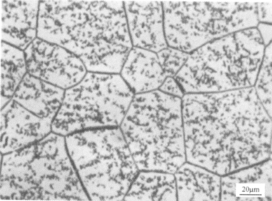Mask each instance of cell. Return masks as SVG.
<instances>
[{"label": "cell", "mask_w": 272, "mask_h": 201, "mask_svg": "<svg viewBox=\"0 0 272 201\" xmlns=\"http://www.w3.org/2000/svg\"><path fill=\"white\" fill-rule=\"evenodd\" d=\"M186 161L220 176L271 159V118L254 86L182 98Z\"/></svg>", "instance_id": "obj_1"}, {"label": "cell", "mask_w": 272, "mask_h": 201, "mask_svg": "<svg viewBox=\"0 0 272 201\" xmlns=\"http://www.w3.org/2000/svg\"><path fill=\"white\" fill-rule=\"evenodd\" d=\"M37 38L76 55L88 72L119 74L133 47L120 1H41Z\"/></svg>", "instance_id": "obj_2"}, {"label": "cell", "mask_w": 272, "mask_h": 201, "mask_svg": "<svg viewBox=\"0 0 272 201\" xmlns=\"http://www.w3.org/2000/svg\"><path fill=\"white\" fill-rule=\"evenodd\" d=\"M1 200H88L64 136L51 132L23 148L3 154Z\"/></svg>", "instance_id": "obj_3"}, {"label": "cell", "mask_w": 272, "mask_h": 201, "mask_svg": "<svg viewBox=\"0 0 272 201\" xmlns=\"http://www.w3.org/2000/svg\"><path fill=\"white\" fill-rule=\"evenodd\" d=\"M119 127L139 170L174 174L186 162L182 98L135 94Z\"/></svg>", "instance_id": "obj_4"}, {"label": "cell", "mask_w": 272, "mask_h": 201, "mask_svg": "<svg viewBox=\"0 0 272 201\" xmlns=\"http://www.w3.org/2000/svg\"><path fill=\"white\" fill-rule=\"evenodd\" d=\"M265 47L256 27L229 34L190 53L174 78L184 94L253 87Z\"/></svg>", "instance_id": "obj_5"}, {"label": "cell", "mask_w": 272, "mask_h": 201, "mask_svg": "<svg viewBox=\"0 0 272 201\" xmlns=\"http://www.w3.org/2000/svg\"><path fill=\"white\" fill-rule=\"evenodd\" d=\"M65 141L89 198L124 200L139 169L120 127L83 130L66 136Z\"/></svg>", "instance_id": "obj_6"}, {"label": "cell", "mask_w": 272, "mask_h": 201, "mask_svg": "<svg viewBox=\"0 0 272 201\" xmlns=\"http://www.w3.org/2000/svg\"><path fill=\"white\" fill-rule=\"evenodd\" d=\"M168 46L190 53L229 34L256 27L257 2L162 1Z\"/></svg>", "instance_id": "obj_7"}, {"label": "cell", "mask_w": 272, "mask_h": 201, "mask_svg": "<svg viewBox=\"0 0 272 201\" xmlns=\"http://www.w3.org/2000/svg\"><path fill=\"white\" fill-rule=\"evenodd\" d=\"M134 95L119 74L87 72L65 90L52 132L66 136L87 129L118 127Z\"/></svg>", "instance_id": "obj_8"}, {"label": "cell", "mask_w": 272, "mask_h": 201, "mask_svg": "<svg viewBox=\"0 0 272 201\" xmlns=\"http://www.w3.org/2000/svg\"><path fill=\"white\" fill-rule=\"evenodd\" d=\"M24 52L27 73L64 90L78 84L87 73L76 55L38 38Z\"/></svg>", "instance_id": "obj_9"}, {"label": "cell", "mask_w": 272, "mask_h": 201, "mask_svg": "<svg viewBox=\"0 0 272 201\" xmlns=\"http://www.w3.org/2000/svg\"><path fill=\"white\" fill-rule=\"evenodd\" d=\"M2 154L23 148L52 131V120L41 118L11 99L1 109Z\"/></svg>", "instance_id": "obj_10"}, {"label": "cell", "mask_w": 272, "mask_h": 201, "mask_svg": "<svg viewBox=\"0 0 272 201\" xmlns=\"http://www.w3.org/2000/svg\"><path fill=\"white\" fill-rule=\"evenodd\" d=\"M133 47L158 52L166 48L162 1H124Z\"/></svg>", "instance_id": "obj_11"}, {"label": "cell", "mask_w": 272, "mask_h": 201, "mask_svg": "<svg viewBox=\"0 0 272 201\" xmlns=\"http://www.w3.org/2000/svg\"><path fill=\"white\" fill-rule=\"evenodd\" d=\"M272 161L239 170L221 177L220 200L271 201Z\"/></svg>", "instance_id": "obj_12"}, {"label": "cell", "mask_w": 272, "mask_h": 201, "mask_svg": "<svg viewBox=\"0 0 272 201\" xmlns=\"http://www.w3.org/2000/svg\"><path fill=\"white\" fill-rule=\"evenodd\" d=\"M1 42L24 50L37 38L39 1L1 0Z\"/></svg>", "instance_id": "obj_13"}, {"label": "cell", "mask_w": 272, "mask_h": 201, "mask_svg": "<svg viewBox=\"0 0 272 201\" xmlns=\"http://www.w3.org/2000/svg\"><path fill=\"white\" fill-rule=\"evenodd\" d=\"M119 75L134 94L159 89L167 77L156 52L133 47Z\"/></svg>", "instance_id": "obj_14"}, {"label": "cell", "mask_w": 272, "mask_h": 201, "mask_svg": "<svg viewBox=\"0 0 272 201\" xmlns=\"http://www.w3.org/2000/svg\"><path fill=\"white\" fill-rule=\"evenodd\" d=\"M65 92V90L27 73L11 99L38 116L53 121Z\"/></svg>", "instance_id": "obj_15"}, {"label": "cell", "mask_w": 272, "mask_h": 201, "mask_svg": "<svg viewBox=\"0 0 272 201\" xmlns=\"http://www.w3.org/2000/svg\"><path fill=\"white\" fill-rule=\"evenodd\" d=\"M174 175L178 200H220V176L188 162L183 164Z\"/></svg>", "instance_id": "obj_16"}, {"label": "cell", "mask_w": 272, "mask_h": 201, "mask_svg": "<svg viewBox=\"0 0 272 201\" xmlns=\"http://www.w3.org/2000/svg\"><path fill=\"white\" fill-rule=\"evenodd\" d=\"M125 200H177L173 174L156 171L138 172L124 197Z\"/></svg>", "instance_id": "obj_17"}, {"label": "cell", "mask_w": 272, "mask_h": 201, "mask_svg": "<svg viewBox=\"0 0 272 201\" xmlns=\"http://www.w3.org/2000/svg\"><path fill=\"white\" fill-rule=\"evenodd\" d=\"M27 73L24 51L1 42V109L11 99Z\"/></svg>", "instance_id": "obj_18"}, {"label": "cell", "mask_w": 272, "mask_h": 201, "mask_svg": "<svg viewBox=\"0 0 272 201\" xmlns=\"http://www.w3.org/2000/svg\"><path fill=\"white\" fill-rule=\"evenodd\" d=\"M271 43L265 47L264 55L254 85L257 96L271 118Z\"/></svg>", "instance_id": "obj_19"}, {"label": "cell", "mask_w": 272, "mask_h": 201, "mask_svg": "<svg viewBox=\"0 0 272 201\" xmlns=\"http://www.w3.org/2000/svg\"><path fill=\"white\" fill-rule=\"evenodd\" d=\"M157 54L166 76L174 77L185 63L189 53L167 46L157 52Z\"/></svg>", "instance_id": "obj_20"}, {"label": "cell", "mask_w": 272, "mask_h": 201, "mask_svg": "<svg viewBox=\"0 0 272 201\" xmlns=\"http://www.w3.org/2000/svg\"><path fill=\"white\" fill-rule=\"evenodd\" d=\"M158 90L166 94L180 98L185 94L178 82L172 77H167Z\"/></svg>", "instance_id": "obj_21"}, {"label": "cell", "mask_w": 272, "mask_h": 201, "mask_svg": "<svg viewBox=\"0 0 272 201\" xmlns=\"http://www.w3.org/2000/svg\"><path fill=\"white\" fill-rule=\"evenodd\" d=\"M257 16L259 22L271 23V1L257 2Z\"/></svg>", "instance_id": "obj_22"}, {"label": "cell", "mask_w": 272, "mask_h": 201, "mask_svg": "<svg viewBox=\"0 0 272 201\" xmlns=\"http://www.w3.org/2000/svg\"><path fill=\"white\" fill-rule=\"evenodd\" d=\"M271 24L261 22L256 27L265 47L271 43Z\"/></svg>", "instance_id": "obj_23"}]
</instances>
